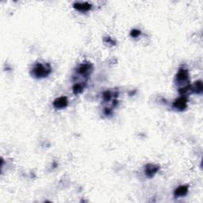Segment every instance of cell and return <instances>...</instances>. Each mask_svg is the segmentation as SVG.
Masks as SVG:
<instances>
[{
    "instance_id": "6da1fadb",
    "label": "cell",
    "mask_w": 203,
    "mask_h": 203,
    "mask_svg": "<svg viewBox=\"0 0 203 203\" xmlns=\"http://www.w3.org/2000/svg\"><path fill=\"white\" fill-rule=\"evenodd\" d=\"M50 68H47L44 65L38 64V65H35V67L33 69V73L37 77H45L46 75L49 74L50 72Z\"/></svg>"
},
{
    "instance_id": "7a4b0ae2",
    "label": "cell",
    "mask_w": 203,
    "mask_h": 203,
    "mask_svg": "<svg viewBox=\"0 0 203 203\" xmlns=\"http://www.w3.org/2000/svg\"><path fill=\"white\" fill-rule=\"evenodd\" d=\"M54 107L57 109H63L67 105V99L66 97H60L56 99L53 103Z\"/></svg>"
},
{
    "instance_id": "3957f363",
    "label": "cell",
    "mask_w": 203,
    "mask_h": 203,
    "mask_svg": "<svg viewBox=\"0 0 203 203\" xmlns=\"http://www.w3.org/2000/svg\"><path fill=\"white\" fill-rule=\"evenodd\" d=\"M174 106L176 109H179L180 110H183L187 106V101L184 98H180L175 101L174 103Z\"/></svg>"
},
{
    "instance_id": "277c9868",
    "label": "cell",
    "mask_w": 203,
    "mask_h": 203,
    "mask_svg": "<svg viewBox=\"0 0 203 203\" xmlns=\"http://www.w3.org/2000/svg\"><path fill=\"white\" fill-rule=\"evenodd\" d=\"M159 169V167L157 166H155V165H148L146 167V170H145V172H146L147 175L149 176V177H152L153 175L157 172V171Z\"/></svg>"
},
{
    "instance_id": "5b68a950",
    "label": "cell",
    "mask_w": 203,
    "mask_h": 203,
    "mask_svg": "<svg viewBox=\"0 0 203 203\" xmlns=\"http://www.w3.org/2000/svg\"><path fill=\"white\" fill-rule=\"evenodd\" d=\"M188 188L186 186H181L179 187H178L175 190V197H181V196H184L187 194Z\"/></svg>"
},
{
    "instance_id": "8992f818",
    "label": "cell",
    "mask_w": 203,
    "mask_h": 203,
    "mask_svg": "<svg viewBox=\"0 0 203 203\" xmlns=\"http://www.w3.org/2000/svg\"><path fill=\"white\" fill-rule=\"evenodd\" d=\"M177 79L181 82L183 81H186L188 79V72L187 70L182 69L180 70L179 73L177 75Z\"/></svg>"
},
{
    "instance_id": "52a82bcc",
    "label": "cell",
    "mask_w": 203,
    "mask_h": 203,
    "mask_svg": "<svg viewBox=\"0 0 203 203\" xmlns=\"http://www.w3.org/2000/svg\"><path fill=\"white\" fill-rule=\"evenodd\" d=\"M75 7L76 8L77 10H81V11H86L90 9V5L87 3H77L76 4H75Z\"/></svg>"
},
{
    "instance_id": "ba28073f",
    "label": "cell",
    "mask_w": 203,
    "mask_h": 203,
    "mask_svg": "<svg viewBox=\"0 0 203 203\" xmlns=\"http://www.w3.org/2000/svg\"><path fill=\"white\" fill-rule=\"evenodd\" d=\"M89 69H90V67H89V66L88 65H83L80 66L78 71H79L80 74H84L86 72H88Z\"/></svg>"
},
{
    "instance_id": "9c48e42d",
    "label": "cell",
    "mask_w": 203,
    "mask_h": 203,
    "mask_svg": "<svg viewBox=\"0 0 203 203\" xmlns=\"http://www.w3.org/2000/svg\"><path fill=\"white\" fill-rule=\"evenodd\" d=\"M194 89L195 90L196 92H198V93L202 92V82H201L200 81L196 82L195 87H194Z\"/></svg>"
},
{
    "instance_id": "30bf717a",
    "label": "cell",
    "mask_w": 203,
    "mask_h": 203,
    "mask_svg": "<svg viewBox=\"0 0 203 203\" xmlns=\"http://www.w3.org/2000/svg\"><path fill=\"white\" fill-rule=\"evenodd\" d=\"M82 90V85L80 84H76L74 87V92L75 94H78V93L81 92Z\"/></svg>"
},
{
    "instance_id": "8fae6325",
    "label": "cell",
    "mask_w": 203,
    "mask_h": 203,
    "mask_svg": "<svg viewBox=\"0 0 203 203\" xmlns=\"http://www.w3.org/2000/svg\"><path fill=\"white\" fill-rule=\"evenodd\" d=\"M103 97H104V98H105V100H110V92H105V94H104V95H103Z\"/></svg>"
},
{
    "instance_id": "7c38bea8",
    "label": "cell",
    "mask_w": 203,
    "mask_h": 203,
    "mask_svg": "<svg viewBox=\"0 0 203 203\" xmlns=\"http://www.w3.org/2000/svg\"><path fill=\"white\" fill-rule=\"evenodd\" d=\"M139 34H141V31H139V30H133L131 33V35L133 37H136L138 36Z\"/></svg>"
}]
</instances>
